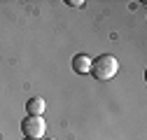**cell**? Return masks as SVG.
<instances>
[{
    "label": "cell",
    "instance_id": "obj_3",
    "mask_svg": "<svg viewBox=\"0 0 147 140\" xmlns=\"http://www.w3.org/2000/svg\"><path fill=\"white\" fill-rule=\"evenodd\" d=\"M91 56H86V54H77L75 59H72V70L75 73H80V75H86V73H91Z\"/></svg>",
    "mask_w": 147,
    "mask_h": 140
},
{
    "label": "cell",
    "instance_id": "obj_6",
    "mask_svg": "<svg viewBox=\"0 0 147 140\" xmlns=\"http://www.w3.org/2000/svg\"><path fill=\"white\" fill-rule=\"evenodd\" d=\"M24 140H35V138H24Z\"/></svg>",
    "mask_w": 147,
    "mask_h": 140
},
{
    "label": "cell",
    "instance_id": "obj_4",
    "mask_svg": "<svg viewBox=\"0 0 147 140\" xmlns=\"http://www.w3.org/2000/svg\"><path fill=\"white\" fill-rule=\"evenodd\" d=\"M45 108H47V103H45V98H30L28 103H26V112L28 114H33V117H42L45 114Z\"/></svg>",
    "mask_w": 147,
    "mask_h": 140
},
{
    "label": "cell",
    "instance_id": "obj_5",
    "mask_svg": "<svg viewBox=\"0 0 147 140\" xmlns=\"http://www.w3.org/2000/svg\"><path fill=\"white\" fill-rule=\"evenodd\" d=\"M68 5H72V7H82L84 0H68Z\"/></svg>",
    "mask_w": 147,
    "mask_h": 140
},
{
    "label": "cell",
    "instance_id": "obj_1",
    "mask_svg": "<svg viewBox=\"0 0 147 140\" xmlns=\"http://www.w3.org/2000/svg\"><path fill=\"white\" fill-rule=\"evenodd\" d=\"M117 70H119V61L112 54H103V56H98V59L91 61V73H94V77L100 79V82L112 79L117 75Z\"/></svg>",
    "mask_w": 147,
    "mask_h": 140
},
{
    "label": "cell",
    "instance_id": "obj_2",
    "mask_svg": "<svg viewBox=\"0 0 147 140\" xmlns=\"http://www.w3.org/2000/svg\"><path fill=\"white\" fill-rule=\"evenodd\" d=\"M21 133H24L26 138L42 140V135L47 133V121H45V117H33V114H28V117L21 121Z\"/></svg>",
    "mask_w": 147,
    "mask_h": 140
}]
</instances>
